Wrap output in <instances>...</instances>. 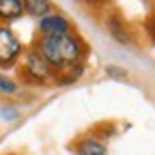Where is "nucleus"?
<instances>
[{
    "label": "nucleus",
    "instance_id": "nucleus-1",
    "mask_svg": "<svg viewBox=\"0 0 155 155\" xmlns=\"http://www.w3.org/2000/svg\"><path fill=\"white\" fill-rule=\"evenodd\" d=\"M39 54L50 67H67L75 65L80 58V43L69 35H50L43 37Z\"/></svg>",
    "mask_w": 155,
    "mask_h": 155
},
{
    "label": "nucleus",
    "instance_id": "nucleus-2",
    "mask_svg": "<svg viewBox=\"0 0 155 155\" xmlns=\"http://www.w3.org/2000/svg\"><path fill=\"white\" fill-rule=\"evenodd\" d=\"M19 52H22L19 39L9 28H0V65H11Z\"/></svg>",
    "mask_w": 155,
    "mask_h": 155
},
{
    "label": "nucleus",
    "instance_id": "nucleus-3",
    "mask_svg": "<svg viewBox=\"0 0 155 155\" xmlns=\"http://www.w3.org/2000/svg\"><path fill=\"white\" fill-rule=\"evenodd\" d=\"M26 69H28V73L32 78H37V80H48V78H52V67L43 61V56L39 52H28Z\"/></svg>",
    "mask_w": 155,
    "mask_h": 155
},
{
    "label": "nucleus",
    "instance_id": "nucleus-4",
    "mask_svg": "<svg viewBox=\"0 0 155 155\" xmlns=\"http://www.w3.org/2000/svg\"><path fill=\"white\" fill-rule=\"evenodd\" d=\"M39 28L45 32V37L50 35H67V28H69V22L61 15H48L39 22Z\"/></svg>",
    "mask_w": 155,
    "mask_h": 155
},
{
    "label": "nucleus",
    "instance_id": "nucleus-5",
    "mask_svg": "<svg viewBox=\"0 0 155 155\" xmlns=\"http://www.w3.org/2000/svg\"><path fill=\"white\" fill-rule=\"evenodd\" d=\"M24 13V2L19 0H0V17L2 19H15Z\"/></svg>",
    "mask_w": 155,
    "mask_h": 155
},
{
    "label": "nucleus",
    "instance_id": "nucleus-6",
    "mask_svg": "<svg viewBox=\"0 0 155 155\" xmlns=\"http://www.w3.org/2000/svg\"><path fill=\"white\" fill-rule=\"evenodd\" d=\"M24 11H28L30 15H35V17H48L50 15V11H52V5L50 2H45V0H26L24 2Z\"/></svg>",
    "mask_w": 155,
    "mask_h": 155
},
{
    "label": "nucleus",
    "instance_id": "nucleus-7",
    "mask_svg": "<svg viewBox=\"0 0 155 155\" xmlns=\"http://www.w3.org/2000/svg\"><path fill=\"white\" fill-rule=\"evenodd\" d=\"M78 155H106V147L99 140L86 138L78 144Z\"/></svg>",
    "mask_w": 155,
    "mask_h": 155
},
{
    "label": "nucleus",
    "instance_id": "nucleus-8",
    "mask_svg": "<svg viewBox=\"0 0 155 155\" xmlns=\"http://www.w3.org/2000/svg\"><path fill=\"white\" fill-rule=\"evenodd\" d=\"M108 30H110V32H112V35H114L116 39H119V41L127 43V39H129V37H127V35L123 32V22H121V19L116 17V15L108 19Z\"/></svg>",
    "mask_w": 155,
    "mask_h": 155
},
{
    "label": "nucleus",
    "instance_id": "nucleus-9",
    "mask_svg": "<svg viewBox=\"0 0 155 155\" xmlns=\"http://www.w3.org/2000/svg\"><path fill=\"white\" fill-rule=\"evenodd\" d=\"M15 88H17V84L13 80L0 75V95H11V93H15Z\"/></svg>",
    "mask_w": 155,
    "mask_h": 155
},
{
    "label": "nucleus",
    "instance_id": "nucleus-10",
    "mask_svg": "<svg viewBox=\"0 0 155 155\" xmlns=\"http://www.w3.org/2000/svg\"><path fill=\"white\" fill-rule=\"evenodd\" d=\"M108 75H114V78H119V80H123V78H127V73L119 67H108Z\"/></svg>",
    "mask_w": 155,
    "mask_h": 155
}]
</instances>
